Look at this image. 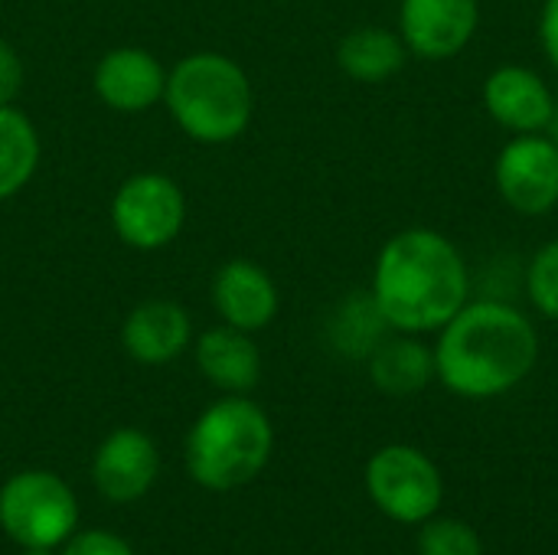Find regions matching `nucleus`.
<instances>
[{
  "label": "nucleus",
  "instance_id": "nucleus-1",
  "mask_svg": "<svg viewBox=\"0 0 558 555\" xmlns=\"http://www.w3.org/2000/svg\"><path fill=\"white\" fill-rule=\"evenodd\" d=\"M539 357L530 317L500 301L464 304L435 347L438 379L464 399H494L520 386Z\"/></svg>",
  "mask_w": 558,
  "mask_h": 555
},
{
  "label": "nucleus",
  "instance_id": "nucleus-2",
  "mask_svg": "<svg viewBox=\"0 0 558 555\" xmlns=\"http://www.w3.org/2000/svg\"><path fill=\"white\" fill-rule=\"evenodd\" d=\"M373 301L402 334L441 330L468 301L464 258L441 232L405 229L379 252Z\"/></svg>",
  "mask_w": 558,
  "mask_h": 555
},
{
  "label": "nucleus",
  "instance_id": "nucleus-3",
  "mask_svg": "<svg viewBox=\"0 0 558 555\" xmlns=\"http://www.w3.org/2000/svg\"><path fill=\"white\" fill-rule=\"evenodd\" d=\"M275 448V432L262 406L242 396L219 399L190 429L186 468L206 491L226 494L255 481Z\"/></svg>",
  "mask_w": 558,
  "mask_h": 555
},
{
  "label": "nucleus",
  "instance_id": "nucleus-4",
  "mask_svg": "<svg viewBox=\"0 0 558 555\" xmlns=\"http://www.w3.org/2000/svg\"><path fill=\"white\" fill-rule=\"evenodd\" d=\"M163 101L173 121L199 144L235 141L252 121V82L222 52H193L167 72Z\"/></svg>",
  "mask_w": 558,
  "mask_h": 555
},
{
  "label": "nucleus",
  "instance_id": "nucleus-5",
  "mask_svg": "<svg viewBox=\"0 0 558 555\" xmlns=\"http://www.w3.org/2000/svg\"><path fill=\"white\" fill-rule=\"evenodd\" d=\"M78 500L49 471L13 474L0 487V527L23 550H56L75 533Z\"/></svg>",
  "mask_w": 558,
  "mask_h": 555
},
{
  "label": "nucleus",
  "instance_id": "nucleus-6",
  "mask_svg": "<svg viewBox=\"0 0 558 555\" xmlns=\"http://www.w3.org/2000/svg\"><path fill=\"white\" fill-rule=\"evenodd\" d=\"M366 491L373 504L396 523L415 527L438 514L445 484L428 455L409 445H389L366 464Z\"/></svg>",
  "mask_w": 558,
  "mask_h": 555
},
{
  "label": "nucleus",
  "instance_id": "nucleus-7",
  "mask_svg": "<svg viewBox=\"0 0 558 555\" xmlns=\"http://www.w3.org/2000/svg\"><path fill=\"white\" fill-rule=\"evenodd\" d=\"M186 222L183 190L163 173L128 177L111 200V226L131 249L154 252L170 245Z\"/></svg>",
  "mask_w": 558,
  "mask_h": 555
},
{
  "label": "nucleus",
  "instance_id": "nucleus-8",
  "mask_svg": "<svg viewBox=\"0 0 558 555\" xmlns=\"http://www.w3.org/2000/svg\"><path fill=\"white\" fill-rule=\"evenodd\" d=\"M497 190L523 216H543L558 203V147L553 137L523 134L500 150Z\"/></svg>",
  "mask_w": 558,
  "mask_h": 555
},
{
  "label": "nucleus",
  "instance_id": "nucleus-9",
  "mask_svg": "<svg viewBox=\"0 0 558 555\" xmlns=\"http://www.w3.org/2000/svg\"><path fill=\"white\" fill-rule=\"evenodd\" d=\"M481 20L477 0H402V43L422 59L458 56Z\"/></svg>",
  "mask_w": 558,
  "mask_h": 555
},
{
  "label": "nucleus",
  "instance_id": "nucleus-10",
  "mask_svg": "<svg viewBox=\"0 0 558 555\" xmlns=\"http://www.w3.org/2000/svg\"><path fill=\"white\" fill-rule=\"evenodd\" d=\"M160 474V455L150 435L137 429H118L111 432L92 461V478L101 497L114 504H131L141 500L150 484Z\"/></svg>",
  "mask_w": 558,
  "mask_h": 555
},
{
  "label": "nucleus",
  "instance_id": "nucleus-11",
  "mask_svg": "<svg viewBox=\"0 0 558 555\" xmlns=\"http://www.w3.org/2000/svg\"><path fill=\"white\" fill-rule=\"evenodd\" d=\"M92 82L95 95L121 114H141L154 108L167 92L163 65L141 46H118L105 52L95 65Z\"/></svg>",
  "mask_w": 558,
  "mask_h": 555
},
{
  "label": "nucleus",
  "instance_id": "nucleus-12",
  "mask_svg": "<svg viewBox=\"0 0 558 555\" xmlns=\"http://www.w3.org/2000/svg\"><path fill=\"white\" fill-rule=\"evenodd\" d=\"M213 304L229 327L252 334L275 321L278 288L262 265L248 258H232L213 278Z\"/></svg>",
  "mask_w": 558,
  "mask_h": 555
},
{
  "label": "nucleus",
  "instance_id": "nucleus-13",
  "mask_svg": "<svg viewBox=\"0 0 558 555\" xmlns=\"http://www.w3.org/2000/svg\"><path fill=\"white\" fill-rule=\"evenodd\" d=\"M484 105L494 114V121H500L504 128L520 134H536L549 124L556 98L536 72L523 65H504L487 79Z\"/></svg>",
  "mask_w": 558,
  "mask_h": 555
},
{
  "label": "nucleus",
  "instance_id": "nucleus-14",
  "mask_svg": "<svg viewBox=\"0 0 558 555\" xmlns=\"http://www.w3.org/2000/svg\"><path fill=\"white\" fill-rule=\"evenodd\" d=\"M121 343L137 363L163 366L186 350L190 314L173 301H144L124 317Z\"/></svg>",
  "mask_w": 558,
  "mask_h": 555
},
{
  "label": "nucleus",
  "instance_id": "nucleus-15",
  "mask_svg": "<svg viewBox=\"0 0 558 555\" xmlns=\"http://www.w3.org/2000/svg\"><path fill=\"white\" fill-rule=\"evenodd\" d=\"M196 366L213 386H219L232 396H242V393L255 389V383L262 376V353L245 330H235L226 324V327L206 330L199 337Z\"/></svg>",
  "mask_w": 558,
  "mask_h": 555
},
{
  "label": "nucleus",
  "instance_id": "nucleus-16",
  "mask_svg": "<svg viewBox=\"0 0 558 555\" xmlns=\"http://www.w3.org/2000/svg\"><path fill=\"white\" fill-rule=\"evenodd\" d=\"M369 376L386 396H415L435 376V353L412 337L383 340L369 353Z\"/></svg>",
  "mask_w": 558,
  "mask_h": 555
},
{
  "label": "nucleus",
  "instance_id": "nucleus-17",
  "mask_svg": "<svg viewBox=\"0 0 558 555\" xmlns=\"http://www.w3.org/2000/svg\"><path fill=\"white\" fill-rule=\"evenodd\" d=\"M337 62L356 82H386L405 65V43L389 29L363 26L343 36Z\"/></svg>",
  "mask_w": 558,
  "mask_h": 555
},
{
  "label": "nucleus",
  "instance_id": "nucleus-18",
  "mask_svg": "<svg viewBox=\"0 0 558 555\" xmlns=\"http://www.w3.org/2000/svg\"><path fill=\"white\" fill-rule=\"evenodd\" d=\"M39 134L13 105H0V200L16 196L36 173Z\"/></svg>",
  "mask_w": 558,
  "mask_h": 555
},
{
  "label": "nucleus",
  "instance_id": "nucleus-19",
  "mask_svg": "<svg viewBox=\"0 0 558 555\" xmlns=\"http://www.w3.org/2000/svg\"><path fill=\"white\" fill-rule=\"evenodd\" d=\"M383 327H389V324L379 314L376 301L353 298L340 307V314L333 321V340L350 357H369L383 343Z\"/></svg>",
  "mask_w": 558,
  "mask_h": 555
},
{
  "label": "nucleus",
  "instance_id": "nucleus-20",
  "mask_svg": "<svg viewBox=\"0 0 558 555\" xmlns=\"http://www.w3.org/2000/svg\"><path fill=\"white\" fill-rule=\"evenodd\" d=\"M418 555H484L481 536L461 520H425L418 533Z\"/></svg>",
  "mask_w": 558,
  "mask_h": 555
},
{
  "label": "nucleus",
  "instance_id": "nucleus-21",
  "mask_svg": "<svg viewBox=\"0 0 558 555\" xmlns=\"http://www.w3.org/2000/svg\"><path fill=\"white\" fill-rule=\"evenodd\" d=\"M526 288L536 311L546 314L549 321H558V239L536 252L526 275Z\"/></svg>",
  "mask_w": 558,
  "mask_h": 555
},
{
  "label": "nucleus",
  "instance_id": "nucleus-22",
  "mask_svg": "<svg viewBox=\"0 0 558 555\" xmlns=\"http://www.w3.org/2000/svg\"><path fill=\"white\" fill-rule=\"evenodd\" d=\"M62 555H134L131 546L114 536V533H105V530H88V533H72L65 540V550Z\"/></svg>",
  "mask_w": 558,
  "mask_h": 555
},
{
  "label": "nucleus",
  "instance_id": "nucleus-23",
  "mask_svg": "<svg viewBox=\"0 0 558 555\" xmlns=\"http://www.w3.org/2000/svg\"><path fill=\"white\" fill-rule=\"evenodd\" d=\"M20 88H23V59L7 39H0V105H13Z\"/></svg>",
  "mask_w": 558,
  "mask_h": 555
},
{
  "label": "nucleus",
  "instance_id": "nucleus-24",
  "mask_svg": "<svg viewBox=\"0 0 558 555\" xmlns=\"http://www.w3.org/2000/svg\"><path fill=\"white\" fill-rule=\"evenodd\" d=\"M543 46L558 69V0H546L543 7Z\"/></svg>",
  "mask_w": 558,
  "mask_h": 555
},
{
  "label": "nucleus",
  "instance_id": "nucleus-25",
  "mask_svg": "<svg viewBox=\"0 0 558 555\" xmlns=\"http://www.w3.org/2000/svg\"><path fill=\"white\" fill-rule=\"evenodd\" d=\"M546 128H549V137H553V144L558 147V101H556V108H553V118H549V124H546Z\"/></svg>",
  "mask_w": 558,
  "mask_h": 555
},
{
  "label": "nucleus",
  "instance_id": "nucleus-26",
  "mask_svg": "<svg viewBox=\"0 0 558 555\" xmlns=\"http://www.w3.org/2000/svg\"><path fill=\"white\" fill-rule=\"evenodd\" d=\"M20 555H52V550H23Z\"/></svg>",
  "mask_w": 558,
  "mask_h": 555
}]
</instances>
